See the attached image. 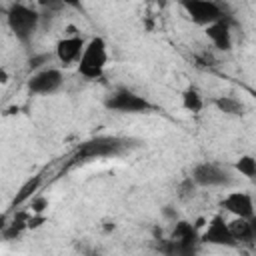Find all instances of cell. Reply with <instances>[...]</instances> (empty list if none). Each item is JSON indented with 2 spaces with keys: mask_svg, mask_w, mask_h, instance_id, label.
<instances>
[{
  "mask_svg": "<svg viewBox=\"0 0 256 256\" xmlns=\"http://www.w3.org/2000/svg\"><path fill=\"white\" fill-rule=\"evenodd\" d=\"M44 222H46V216H44V214H34V212H32V216L26 220V228H28V230H36V228H40Z\"/></svg>",
  "mask_w": 256,
  "mask_h": 256,
  "instance_id": "cell-23",
  "label": "cell"
},
{
  "mask_svg": "<svg viewBox=\"0 0 256 256\" xmlns=\"http://www.w3.org/2000/svg\"><path fill=\"white\" fill-rule=\"evenodd\" d=\"M6 24H8L10 32L14 34V38L18 42H22L24 46H28L38 30L40 14L22 2H14L6 10Z\"/></svg>",
  "mask_w": 256,
  "mask_h": 256,
  "instance_id": "cell-2",
  "label": "cell"
},
{
  "mask_svg": "<svg viewBox=\"0 0 256 256\" xmlns=\"http://www.w3.org/2000/svg\"><path fill=\"white\" fill-rule=\"evenodd\" d=\"M232 240L236 242V246H254V238H256V224L254 218H240L234 216L228 222Z\"/></svg>",
  "mask_w": 256,
  "mask_h": 256,
  "instance_id": "cell-13",
  "label": "cell"
},
{
  "mask_svg": "<svg viewBox=\"0 0 256 256\" xmlns=\"http://www.w3.org/2000/svg\"><path fill=\"white\" fill-rule=\"evenodd\" d=\"M40 184H42V176H40V174L28 178V180L20 186V190H18V194H16V198H14L12 204H14V206H20V204H24L26 200H30V198L34 196V192L40 188Z\"/></svg>",
  "mask_w": 256,
  "mask_h": 256,
  "instance_id": "cell-15",
  "label": "cell"
},
{
  "mask_svg": "<svg viewBox=\"0 0 256 256\" xmlns=\"http://www.w3.org/2000/svg\"><path fill=\"white\" fill-rule=\"evenodd\" d=\"M212 104L218 108V112H222L226 116H244L246 114L244 102H240L234 96H216L212 100Z\"/></svg>",
  "mask_w": 256,
  "mask_h": 256,
  "instance_id": "cell-14",
  "label": "cell"
},
{
  "mask_svg": "<svg viewBox=\"0 0 256 256\" xmlns=\"http://www.w3.org/2000/svg\"><path fill=\"white\" fill-rule=\"evenodd\" d=\"M0 82H2V84L8 82V74H6V70H2V68H0Z\"/></svg>",
  "mask_w": 256,
  "mask_h": 256,
  "instance_id": "cell-25",
  "label": "cell"
},
{
  "mask_svg": "<svg viewBox=\"0 0 256 256\" xmlns=\"http://www.w3.org/2000/svg\"><path fill=\"white\" fill-rule=\"evenodd\" d=\"M178 4L198 26H208L224 16V10L216 0H178Z\"/></svg>",
  "mask_w": 256,
  "mask_h": 256,
  "instance_id": "cell-7",
  "label": "cell"
},
{
  "mask_svg": "<svg viewBox=\"0 0 256 256\" xmlns=\"http://www.w3.org/2000/svg\"><path fill=\"white\" fill-rule=\"evenodd\" d=\"M26 214H18L10 224H4L2 228V238L4 240H16L24 230H26Z\"/></svg>",
  "mask_w": 256,
  "mask_h": 256,
  "instance_id": "cell-17",
  "label": "cell"
},
{
  "mask_svg": "<svg viewBox=\"0 0 256 256\" xmlns=\"http://www.w3.org/2000/svg\"><path fill=\"white\" fill-rule=\"evenodd\" d=\"M206 28V38L212 42V46L220 52H228L232 48V18L224 14L216 22L204 26Z\"/></svg>",
  "mask_w": 256,
  "mask_h": 256,
  "instance_id": "cell-10",
  "label": "cell"
},
{
  "mask_svg": "<svg viewBox=\"0 0 256 256\" xmlns=\"http://www.w3.org/2000/svg\"><path fill=\"white\" fill-rule=\"evenodd\" d=\"M50 58H52V54H36V56H32L30 60H28V68L30 70H40L44 64H48L50 62Z\"/></svg>",
  "mask_w": 256,
  "mask_h": 256,
  "instance_id": "cell-20",
  "label": "cell"
},
{
  "mask_svg": "<svg viewBox=\"0 0 256 256\" xmlns=\"http://www.w3.org/2000/svg\"><path fill=\"white\" fill-rule=\"evenodd\" d=\"M104 106H106V110L120 112V114H144V112L154 110V104L148 98H144L128 88H116L114 92H110L104 98Z\"/></svg>",
  "mask_w": 256,
  "mask_h": 256,
  "instance_id": "cell-5",
  "label": "cell"
},
{
  "mask_svg": "<svg viewBox=\"0 0 256 256\" xmlns=\"http://www.w3.org/2000/svg\"><path fill=\"white\" fill-rule=\"evenodd\" d=\"M84 38L80 34H70V36H64L56 42V58L60 60V64L64 66H70V64H76L82 50H84Z\"/></svg>",
  "mask_w": 256,
  "mask_h": 256,
  "instance_id": "cell-11",
  "label": "cell"
},
{
  "mask_svg": "<svg viewBox=\"0 0 256 256\" xmlns=\"http://www.w3.org/2000/svg\"><path fill=\"white\" fill-rule=\"evenodd\" d=\"M32 208V212L34 214H44V210L48 208V200L46 198H42V196H36V198H32V204H30Z\"/></svg>",
  "mask_w": 256,
  "mask_h": 256,
  "instance_id": "cell-22",
  "label": "cell"
},
{
  "mask_svg": "<svg viewBox=\"0 0 256 256\" xmlns=\"http://www.w3.org/2000/svg\"><path fill=\"white\" fill-rule=\"evenodd\" d=\"M114 228H116V224H114V222H106V226H104V230H106V232H108V230H114Z\"/></svg>",
  "mask_w": 256,
  "mask_h": 256,
  "instance_id": "cell-26",
  "label": "cell"
},
{
  "mask_svg": "<svg viewBox=\"0 0 256 256\" xmlns=\"http://www.w3.org/2000/svg\"><path fill=\"white\" fill-rule=\"evenodd\" d=\"M220 206L232 216L254 218V202L248 192H230L220 200Z\"/></svg>",
  "mask_w": 256,
  "mask_h": 256,
  "instance_id": "cell-12",
  "label": "cell"
},
{
  "mask_svg": "<svg viewBox=\"0 0 256 256\" xmlns=\"http://www.w3.org/2000/svg\"><path fill=\"white\" fill-rule=\"evenodd\" d=\"M200 242L204 244H212V246H226V248H236V242L232 240L228 222L224 220L222 214L212 216V220L208 222L206 230L200 234Z\"/></svg>",
  "mask_w": 256,
  "mask_h": 256,
  "instance_id": "cell-9",
  "label": "cell"
},
{
  "mask_svg": "<svg viewBox=\"0 0 256 256\" xmlns=\"http://www.w3.org/2000/svg\"><path fill=\"white\" fill-rule=\"evenodd\" d=\"M174 228L168 240L158 244V250L168 256H192L198 250L200 234L198 228L188 220H174Z\"/></svg>",
  "mask_w": 256,
  "mask_h": 256,
  "instance_id": "cell-1",
  "label": "cell"
},
{
  "mask_svg": "<svg viewBox=\"0 0 256 256\" xmlns=\"http://www.w3.org/2000/svg\"><path fill=\"white\" fill-rule=\"evenodd\" d=\"M194 190H196V184L192 182V178L184 180L182 186H180V198H182V200H188L190 196H194Z\"/></svg>",
  "mask_w": 256,
  "mask_h": 256,
  "instance_id": "cell-21",
  "label": "cell"
},
{
  "mask_svg": "<svg viewBox=\"0 0 256 256\" xmlns=\"http://www.w3.org/2000/svg\"><path fill=\"white\" fill-rule=\"evenodd\" d=\"M108 62V46L102 36H94L84 44V50L78 58V74L86 80L102 78L104 68Z\"/></svg>",
  "mask_w": 256,
  "mask_h": 256,
  "instance_id": "cell-3",
  "label": "cell"
},
{
  "mask_svg": "<svg viewBox=\"0 0 256 256\" xmlns=\"http://www.w3.org/2000/svg\"><path fill=\"white\" fill-rule=\"evenodd\" d=\"M64 84V74L58 68H40L36 70L28 80V90L38 96H50L56 94Z\"/></svg>",
  "mask_w": 256,
  "mask_h": 256,
  "instance_id": "cell-8",
  "label": "cell"
},
{
  "mask_svg": "<svg viewBox=\"0 0 256 256\" xmlns=\"http://www.w3.org/2000/svg\"><path fill=\"white\" fill-rule=\"evenodd\" d=\"M182 106H184V110H188V112H192V114L200 112L202 106H204L200 92H198L196 88H192V86L186 88V90L182 92Z\"/></svg>",
  "mask_w": 256,
  "mask_h": 256,
  "instance_id": "cell-16",
  "label": "cell"
},
{
  "mask_svg": "<svg viewBox=\"0 0 256 256\" xmlns=\"http://www.w3.org/2000/svg\"><path fill=\"white\" fill-rule=\"evenodd\" d=\"M40 4L46 6V8H62V6H68V8H72V10L84 12L82 0H40Z\"/></svg>",
  "mask_w": 256,
  "mask_h": 256,
  "instance_id": "cell-19",
  "label": "cell"
},
{
  "mask_svg": "<svg viewBox=\"0 0 256 256\" xmlns=\"http://www.w3.org/2000/svg\"><path fill=\"white\" fill-rule=\"evenodd\" d=\"M192 182L200 188H224L234 182L230 170L216 162H200L192 168Z\"/></svg>",
  "mask_w": 256,
  "mask_h": 256,
  "instance_id": "cell-6",
  "label": "cell"
},
{
  "mask_svg": "<svg viewBox=\"0 0 256 256\" xmlns=\"http://www.w3.org/2000/svg\"><path fill=\"white\" fill-rule=\"evenodd\" d=\"M234 168H236L242 176H246L248 180H254V176H256V158L250 156V154H244V156H240V158L236 160Z\"/></svg>",
  "mask_w": 256,
  "mask_h": 256,
  "instance_id": "cell-18",
  "label": "cell"
},
{
  "mask_svg": "<svg viewBox=\"0 0 256 256\" xmlns=\"http://www.w3.org/2000/svg\"><path fill=\"white\" fill-rule=\"evenodd\" d=\"M130 148V140L126 138H118V136H96L88 142H84L78 150L74 160L82 162V160H94V158H110V156H118L122 152H126Z\"/></svg>",
  "mask_w": 256,
  "mask_h": 256,
  "instance_id": "cell-4",
  "label": "cell"
},
{
  "mask_svg": "<svg viewBox=\"0 0 256 256\" xmlns=\"http://www.w3.org/2000/svg\"><path fill=\"white\" fill-rule=\"evenodd\" d=\"M164 216H166V218H170V220H176V216H178V214H176V210H174L172 206H166V208H164Z\"/></svg>",
  "mask_w": 256,
  "mask_h": 256,
  "instance_id": "cell-24",
  "label": "cell"
}]
</instances>
